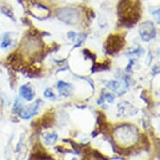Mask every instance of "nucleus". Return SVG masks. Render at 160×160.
Listing matches in <instances>:
<instances>
[{"instance_id":"nucleus-1","label":"nucleus","mask_w":160,"mask_h":160,"mask_svg":"<svg viewBox=\"0 0 160 160\" xmlns=\"http://www.w3.org/2000/svg\"><path fill=\"white\" fill-rule=\"evenodd\" d=\"M118 9L119 15L121 16V21L128 25L136 24L138 19L140 18L138 7L136 5V0H121Z\"/></svg>"},{"instance_id":"nucleus-8","label":"nucleus","mask_w":160,"mask_h":160,"mask_svg":"<svg viewBox=\"0 0 160 160\" xmlns=\"http://www.w3.org/2000/svg\"><path fill=\"white\" fill-rule=\"evenodd\" d=\"M19 93H20V96H22L27 101H31L34 97V90L28 85L22 86L19 89Z\"/></svg>"},{"instance_id":"nucleus-6","label":"nucleus","mask_w":160,"mask_h":160,"mask_svg":"<svg viewBox=\"0 0 160 160\" xmlns=\"http://www.w3.org/2000/svg\"><path fill=\"white\" fill-rule=\"evenodd\" d=\"M29 12L35 18L40 20L47 18L50 15V10L47 7L40 4V3H34L29 6Z\"/></svg>"},{"instance_id":"nucleus-10","label":"nucleus","mask_w":160,"mask_h":160,"mask_svg":"<svg viewBox=\"0 0 160 160\" xmlns=\"http://www.w3.org/2000/svg\"><path fill=\"white\" fill-rule=\"evenodd\" d=\"M44 138H45V140L46 141V143L50 145L52 144V143H54V142L56 141V139H57V135H56V134H51V135L47 134V135H45Z\"/></svg>"},{"instance_id":"nucleus-7","label":"nucleus","mask_w":160,"mask_h":160,"mask_svg":"<svg viewBox=\"0 0 160 160\" xmlns=\"http://www.w3.org/2000/svg\"><path fill=\"white\" fill-rule=\"evenodd\" d=\"M40 101H38L37 102H35L34 105L29 106V107H27V108H20L19 109V115L22 118L24 119H29L31 117L35 114L38 111V108H39V104Z\"/></svg>"},{"instance_id":"nucleus-2","label":"nucleus","mask_w":160,"mask_h":160,"mask_svg":"<svg viewBox=\"0 0 160 160\" xmlns=\"http://www.w3.org/2000/svg\"><path fill=\"white\" fill-rule=\"evenodd\" d=\"M138 131L133 127H119L115 130L114 138L117 142L122 146H129L133 144L138 139Z\"/></svg>"},{"instance_id":"nucleus-11","label":"nucleus","mask_w":160,"mask_h":160,"mask_svg":"<svg viewBox=\"0 0 160 160\" xmlns=\"http://www.w3.org/2000/svg\"><path fill=\"white\" fill-rule=\"evenodd\" d=\"M45 97H48V98H52V97H55V95L53 94V92L50 89H48L45 92Z\"/></svg>"},{"instance_id":"nucleus-4","label":"nucleus","mask_w":160,"mask_h":160,"mask_svg":"<svg viewBox=\"0 0 160 160\" xmlns=\"http://www.w3.org/2000/svg\"><path fill=\"white\" fill-rule=\"evenodd\" d=\"M123 37L118 34H112L108 38L106 44L107 52L109 53L110 55H113L121 50L123 46Z\"/></svg>"},{"instance_id":"nucleus-9","label":"nucleus","mask_w":160,"mask_h":160,"mask_svg":"<svg viewBox=\"0 0 160 160\" xmlns=\"http://www.w3.org/2000/svg\"><path fill=\"white\" fill-rule=\"evenodd\" d=\"M58 90L61 93V95L62 96H65V97H68L69 95L71 94L72 90H73V87L72 86L68 83H66L64 82H60L58 83Z\"/></svg>"},{"instance_id":"nucleus-5","label":"nucleus","mask_w":160,"mask_h":160,"mask_svg":"<svg viewBox=\"0 0 160 160\" xmlns=\"http://www.w3.org/2000/svg\"><path fill=\"white\" fill-rule=\"evenodd\" d=\"M139 33L144 41H149L156 35V29L152 22H144L140 25Z\"/></svg>"},{"instance_id":"nucleus-3","label":"nucleus","mask_w":160,"mask_h":160,"mask_svg":"<svg viewBox=\"0 0 160 160\" xmlns=\"http://www.w3.org/2000/svg\"><path fill=\"white\" fill-rule=\"evenodd\" d=\"M56 16L60 20L69 24H76L80 19V13L78 11L70 7L58 9L56 12Z\"/></svg>"}]
</instances>
